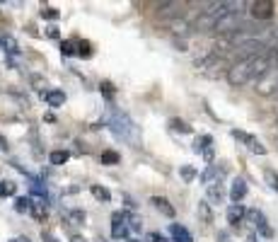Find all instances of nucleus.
<instances>
[{
	"label": "nucleus",
	"mask_w": 278,
	"mask_h": 242,
	"mask_svg": "<svg viewBox=\"0 0 278 242\" xmlns=\"http://www.w3.org/2000/svg\"><path fill=\"white\" fill-rule=\"evenodd\" d=\"M271 58L269 54H261V56H252V58H242L235 61L230 68H227V82L232 87H242L252 80H261V75L271 68Z\"/></svg>",
	"instance_id": "nucleus-1"
},
{
	"label": "nucleus",
	"mask_w": 278,
	"mask_h": 242,
	"mask_svg": "<svg viewBox=\"0 0 278 242\" xmlns=\"http://www.w3.org/2000/svg\"><path fill=\"white\" fill-rule=\"evenodd\" d=\"M109 129L116 138L129 141V143H133L136 148H140V131H138V126L131 121L126 114H114V116L109 119Z\"/></svg>",
	"instance_id": "nucleus-2"
},
{
	"label": "nucleus",
	"mask_w": 278,
	"mask_h": 242,
	"mask_svg": "<svg viewBox=\"0 0 278 242\" xmlns=\"http://www.w3.org/2000/svg\"><path fill=\"white\" fill-rule=\"evenodd\" d=\"M242 27H244V22H242V12H227V15H222L218 19V24H215V34H227V37H232L235 32H240Z\"/></svg>",
	"instance_id": "nucleus-3"
},
{
	"label": "nucleus",
	"mask_w": 278,
	"mask_h": 242,
	"mask_svg": "<svg viewBox=\"0 0 278 242\" xmlns=\"http://www.w3.org/2000/svg\"><path fill=\"white\" fill-rule=\"evenodd\" d=\"M257 92L259 94H278V66H271L266 73L257 80Z\"/></svg>",
	"instance_id": "nucleus-4"
},
{
	"label": "nucleus",
	"mask_w": 278,
	"mask_h": 242,
	"mask_svg": "<svg viewBox=\"0 0 278 242\" xmlns=\"http://www.w3.org/2000/svg\"><path fill=\"white\" fill-rule=\"evenodd\" d=\"M247 218H249V221L254 223V228H257V233H259L261 238H266V240H271V238H274V228L269 225L266 216H264L261 211H257V208L247 211Z\"/></svg>",
	"instance_id": "nucleus-5"
},
{
	"label": "nucleus",
	"mask_w": 278,
	"mask_h": 242,
	"mask_svg": "<svg viewBox=\"0 0 278 242\" xmlns=\"http://www.w3.org/2000/svg\"><path fill=\"white\" fill-rule=\"evenodd\" d=\"M129 233V213L126 211H116L111 213V238L121 240Z\"/></svg>",
	"instance_id": "nucleus-6"
},
{
	"label": "nucleus",
	"mask_w": 278,
	"mask_h": 242,
	"mask_svg": "<svg viewBox=\"0 0 278 242\" xmlns=\"http://www.w3.org/2000/svg\"><path fill=\"white\" fill-rule=\"evenodd\" d=\"M232 138L242 141V143L252 150L254 155H266V146H261V141L257 138V136H252V133H244V131H232Z\"/></svg>",
	"instance_id": "nucleus-7"
},
{
	"label": "nucleus",
	"mask_w": 278,
	"mask_h": 242,
	"mask_svg": "<svg viewBox=\"0 0 278 242\" xmlns=\"http://www.w3.org/2000/svg\"><path fill=\"white\" fill-rule=\"evenodd\" d=\"M249 15L254 19H269L274 15V2L271 0H254V2H249Z\"/></svg>",
	"instance_id": "nucleus-8"
},
{
	"label": "nucleus",
	"mask_w": 278,
	"mask_h": 242,
	"mask_svg": "<svg viewBox=\"0 0 278 242\" xmlns=\"http://www.w3.org/2000/svg\"><path fill=\"white\" fill-rule=\"evenodd\" d=\"M244 196H247V182H244L242 177L232 179V186H230V199H232V204H240Z\"/></svg>",
	"instance_id": "nucleus-9"
},
{
	"label": "nucleus",
	"mask_w": 278,
	"mask_h": 242,
	"mask_svg": "<svg viewBox=\"0 0 278 242\" xmlns=\"http://www.w3.org/2000/svg\"><path fill=\"white\" fill-rule=\"evenodd\" d=\"M206 196H208V204H222V199H225V186H222V182L208 184Z\"/></svg>",
	"instance_id": "nucleus-10"
},
{
	"label": "nucleus",
	"mask_w": 278,
	"mask_h": 242,
	"mask_svg": "<svg viewBox=\"0 0 278 242\" xmlns=\"http://www.w3.org/2000/svg\"><path fill=\"white\" fill-rule=\"evenodd\" d=\"M244 218H247V208H244L242 204H232L230 208H227V223L240 225Z\"/></svg>",
	"instance_id": "nucleus-11"
},
{
	"label": "nucleus",
	"mask_w": 278,
	"mask_h": 242,
	"mask_svg": "<svg viewBox=\"0 0 278 242\" xmlns=\"http://www.w3.org/2000/svg\"><path fill=\"white\" fill-rule=\"evenodd\" d=\"M225 174V167H218V165H208L206 172L201 174V182L204 184H213V182H220V177Z\"/></svg>",
	"instance_id": "nucleus-12"
},
{
	"label": "nucleus",
	"mask_w": 278,
	"mask_h": 242,
	"mask_svg": "<svg viewBox=\"0 0 278 242\" xmlns=\"http://www.w3.org/2000/svg\"><path fill=\"white\" fill-rule=\"evenodd\" d=\"M169 235H172V240H174V242H194L191 233L186 230L184 225H179V223L169 225Z\"/></svg>",
	"instance_id": "nucleus-13"
},
{
	"label": "nucleus",
	"mask_w": 278,
	"mask_h": 242,
	"mask_svg": "<svg viewBox=\"0 0 278 242\" xmlns=\"http://www.w3.org/2000/svg\"><path fill=\"white\" fill-rule=\"evenodd\" d=\"M150 204L155 206L162 216H167V218H174V213H177V211H174V206L169 204L167 199H162V196H152V199H150Z\"/></svg>",
	"instance_id": "nucleus-14"
},
{
	"label": "nucleus",
	"mask_w": 278,
	"mask_h": 242,
	"mask_svg": "<svg viewBox=\"0 0 278 242\" xmlns=\"http://www.w3.org/2000/svg\"><path fill=\"white\" fill-rule=\"evenodd\" d=\"M29 213H32L37 221H41V223L49 218V208H46L44 201H32V211H29Z\"/></svg>",
	"instance_id": "nucleus-15"
},
{
	"label": "nucleus",
	"mask_w": 278,
	"mask_h": 242,
	"mask_svg": "<svg viewBox=\"0 0 278 242\" xmlns=\"http://www.w3.org/2000/svg\"><path fill=\"white\" fill-rule=\"evenodd\" d=\"M46 102L51 107H63L66 104V92L63 90H51V92H46Z\"/></svg>",
	"instance_id": "nucleus-16"
},
{
	"label": "nucleus",
	"mask_w": 278,
	"mask_h": 242,
	"mask_svg": "<svg viewBox=\"0 0 278 242\" xmlns=\"http://www.w3.org/2000/svg\"><path fill=\"white\" fill-rule=\"evenodd\" d=\"M49 160H51V165H66L70 160V150H51Z\"/></svg>",
	"instance_id": "nucleus-17"
},
{
	"label": "nucleus",
	"mask_w": 278,
	"mask_h": 242,
	"mask_svg": "<svg viewBox=\"0 0 278 242\" xmlns=\"http://www.w3.org/2000/svg\"><path fill=\"white\" fill-rule=\"evenodd\" d=\"M210 146H213V136H208V133H206V136H199V138L194 141V150H196V153H201V155H204Z\"/></svg>",
	"instance_id": "nucleus-18"
},
{
	"label": "nucleus",
	"mask_w": 278,
	"mask_h": 242,
	"mask_svg": "<svg viewBox=\"0 0 278 242\" xmlns=\"http://www.w3.org/2000/svg\"><path fill=\"white\" fill-rule=\"evenodd\" d=\"M0 49H2V51H7V54H19L17 41H15L12 37H7V34H2V37H0Z\"/></svg>",
	"instance_id": "nucleus-19"
},
{
	"label": "nucleus",
	"mask_w": 278,
	"mask_h": 242,
	"mask_svg": "<svg viewBox=\"0 0 278 242\" xmlns=\"http://www.w3.org/2000/svg\"><path fill=\"white\" fill-rule=\"evenodd\" d=\"M92 54H94L92 44H90L87 39H80V41H77V56L80 58H92Z\"/></svg>",
	"instance_id": "nucleus-20"
},
{
	"label": "nucleus",
	"mask_w": 278,
	"mask_h": 242,
	"mask_svg": "<svg viewBox=\"0 0 278 242\" xmlns=\"http://www.w3.org/2000/svg\"><path fill=\"white\" fill-rule=\"evenodd\" d=\"M119 162H121V155H119V153H116V150H104V153H102V165H119Z\"/></svg>",
	"instance_id": "nucleus-21"
},
{
	"label": "nucleus",
	"mask_w": 278,
	"mask_h": 242,
	"mask_svg": "<svg viewBox=\"0 0 278 242\" xmlns=\"http://www.w3.org/2000/svg\"><path fill=\"white\" fill-rule=\"evenodd\" d=\"M90 191H92L94 199H99V201H111V191H107L102 184H92L90 186Z\"/></svg>",
	"instance_id": "nucleus-22"
},
{
	"label": "nucleus",
	"mask_w": 278,
	"mask_h": 242,
	"mask_svg": "<svg viewBox=\"0 0 278 242\" xmlns=\"http://www.w3.org/2000/svg\"><path fill=\"white\" fill-rule=\"evenodd\" d=\"M15 191H17V184H15V182H7V179L0 182V196H2V199H5V196H15Z\"/></svg>",
	"instance_id": "nucleus-23"
},
{
	"label": "nucleus",
	"mask_w": 278,
	"mask_h": 242,
	"mask_svg": "<svg viewBox=\"0 0 278 242\" xmlns=\"http://www.w3.org/2000/svg\"><path fill=\"white\" fill-rule=\"evenodd\" d=\"M169 129L177 131V133H191V126L182 119H169Z\"/></svg>",
	"instance_id": "nucleus-24"
},
{
	"label": "nucleus",
	"mask_w": 278,
	"mask_h": 242,
	"mask_svg": "<svg viewBox=\"0 0 278 242\" xmlns=\"http://www.w3.org/2000/svg\"><path fill=\"white\" fill-rule=\"evenodd\" d=\"M15 211H17V213H27V211H32V199H27V196H17V199H15Z\"/></svg>",
	"instance_id": "nucleus-25"
},
{
	"label": "nucleus",
	"mask_w": 278,
	"mask_h": 242,
	"mask_svg": "<svg viewBox=\"0 0 278 242\" xmlns=\"http://www.w3.org/2000/svg\"><path fill=\"white\" fill-rule=\"evenodd\" d=\"M61 54L63 56H77V41H61Z\"/></svg>",
	"instance_id": "nucleus-26"
},
{
	"label": "nucleus",
	"mask_w": 278,
	"mask_h": 242,
	"mask_svg": "<svg viewBox=\"0 0 278 242\" xmlns=\"http://www.w3.org/2000/svg\"><path fill=\"white\" fill-rule=\"evenodd\" d=\"M199 216L204 218V223H213V211H210L208 201H201L199 204Z\"/></svg>",
	"instance_id": "nucleus-27"
},
{
	"label": "nucleus",
	"mask_w": 278,
	"mask_h": 242,
	"mask_svg": "<svg viewBox=\"0 0 278 242\" xmlns=\"http://www.w3.org/2000/svg\"><path fill=\"white\" fill-rule=\"evenodd\" d=\"M68 221H70V223H75L77 228H82V225H85V221H87V216H85V211H70V213H68Z\"/></svg>",
	"instance_id": "nucleus-28"
},
{
	"label": "nucleus",
	"mask_w": 278,
	"mask_h": 242,
	"mask_svg": "<svg viewBox=\"0 0 278 242\" xmlns=\"http://www.w3.org/2000/svg\"><path fill=\"white\" fill-rule=\"evenodd\" d=\"M99 90L104 94V99H111V97L116 94V87H114V82H109V80H104V82L99 85Z\"/></svg>",
	"instance_id": "nucleus-29"
},
{
	"label": "nucleus",
	"mask_w": 278,
	"mask_h": 242,
	"mask_svg": "<svg viewBox=\"0 0 278 242\" xmlns=\"http://www.w3.org/2000/svg\"><path fill=\"white\" fill-rule=\"evenodd\" d=\"M264 177H266V182H269V186H271V189H276V191H278V172H274V169H264Z\"/></svg>",
	"instance_id": "nucleus-30"
},
{
	"label": "nucleus",
	"mask_w": 278,
	"mask_h": 242,
	"mask_svg": "<svg viewBox=\"0 0 278 242\" xmlns=\"http://www.w3.org/2000/svg\"><path fill=\"white\" fill-rule=\"evenodd\" d=\"M179 177H182L184 182H191V179L196 177V169L191 167V165H184V167L179 169Z\"/></svg>",
	"instance_id": "nucleus-31"
},
{
	"label": "nucleus",
	"mask_w": 278,
	"mask_h": 242,
	"mask_svg": "<svg viewBox=\"0 0 278 242\" xmlns=\"http://www.w3.org/2000/svg\"><path fill=\"white\" fill-rule=\"evenodd\" d=\"M41 17H46V19H58L61 17V12H58V10H56V7H51V5H46V7H44V10H41Z\"/></svg>",
	"instance_id": "nucleus-32"
},
{
	"label": "nucleus",
	"mask_w": 278,
	"mask_h": 242,
	"mask_svg": "<svg viewBox=\"0 0 278 242\" xmlns=\"http://www.w3.org/2000/svg\"><path fill=\"white\" fill-rule=\"evenodd\" d=\"M44 34H46L49 39H61V32H58V27H56V24H49Z\"/></svg>",
	"instance_id": "nucleus-33"
},
{
	"label": "nucleus",
	"mask_w": 278,
	"mask_h": 242,
	"mask_svg": "<svg viewBox=\"0 0 278 242\" xmlns=\"http://www.w3.org/2000/svg\"><path fill=\"white\" fill-rule=\"evenodd\" d=\"M129 228H133V230H140V228H143L140 218H138V216H129Z\"/></svg>",
	"instance_id": "nucleus-34"
},
{
	"label": "nucleus",
	"mask_w": 278,
	"mask_h": 242,
	"mask_svg": "<svg viewBox=\"0 0 278 242\" xmlns=\"http://www.w3.org/2000/svg\"><path fill=\"white\" fill-rule=\"evenodd\" d=\"M41 240H44V242H58V240H56V235H51L49 230H44V233H41Z\"/></svg>",
	"instance_id": "nucleus-35"
},
{
	"label": "nucleus",
	"mask_w": 278,
	"mask_h": 242,
	"mask_svg": "<svg viewBox=\"0 0 278 242\" xmlns=\"http://www.w3.org/2000/svg\"><path fill=\"white\" fill-rule=\"evenodd\" d=\"M148 242H167L162 235H157V233H150L148 235Z\"/></svg>",
	"instance_id": "nucleus-36"
},
{
	"label": "nucleus",
	"mask_w": 278,
	"mask_h": 242,
	"mask_svg": "<svg viewBox=\"0 0 278 242\" xmlns=\"http://www.w3.org/2000/svg\"><path fill=\"white\" fill-rule=\"evenodd\" d=\"M44 121H46V124H56V114L54 112H46V114H44Z\"/></svg>",
	"instance_id": "nucleus-37"
},
{
	"label": "nucleus",
	"mask_w": 278,
	"mask_h": 242,
	"mask_svg": "<svg viewBox=\"0 0 278 242\" xmlns=\"http://www.w3.org/2000/svg\"><path fill=\"white\" fill-rule=\"evenodd\" d=\"M7 148H10V146H7V138H5V136H0V150L5 153Z\"/></svg>",
	"instance_id": "nucleus-38"
},
{
	"label": "nucleus",
	"mask_w": 278,
	"mask_h": 242,
	"mask_svg": "<svg viewBox=\"0 0 278 242\" xmlns=\"http://www.w3.org/2000/svg\"><path fill=\"white\" fill-rule=\"evenodd\" d=\"M218 242H230V238H227V233H218Z\"/></svg>",
	"instance_id": "nucleus-39"
},
{
	"label": "nucleus",
	"mask_w": 278,
	"mask_h": 242,
	"mask_svg": "<svg viewBox=\"0 0 278 242\" xmlns=\"http://www.w3.org/2000/svg\"><path fill=\"white\" fill-rule=\"evenodd\" d=\"M70 242H87L82 235H70Z\"/></svg>",
	"instance_id": "nucleus-40"
},
{
	"label": "nucleus",
	"mask_w": 278,
	"mask_h": 242,
	"mask_svg": "<svg viewBox=\"0 0 278 242\" xmlns=\"http://www.w3.org/2000/svg\"><path fill=\"white\" fill-rule=\"evenodd\" d=\"M124 204H126V206H131V208H136V201H133L131 196H126V199H124Z\"/></svg>",
	"instance_id": "nucleus-41"
},
{
	"label": "nucleus",
	"mask_w": 278,
	"mask_h": 242,
	"mask_svg": "<svg viewBox=\"0 0 278 242\" xmlns=\"http://www.w3.org/2000/svg\"><path fill=\"white\" fill-rule=\"evenodd\" d=\"M10 242H29V238H12Z\"/></svg>",
	"instance_id": "nucleus-42"
},
{
	"label": "nucleus",
	"mask_w": 278,
	"mask_h": 242,
	"mask_svg": "<svg viewBox=\"0 0 278 242\" xmlns=\"http://www.w3.org/2000/svg\"><path fill=\"white\" fill-rule=\"evenodd\" d=\"M129 242H140V240H129Z\"/></svg>",
	"instance_id": "nucleus-43"
}]
</instances>
